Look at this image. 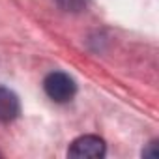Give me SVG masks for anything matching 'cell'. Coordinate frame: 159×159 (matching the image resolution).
I'll list each match as a JSON object with an SVG mask.
<instances>
[{
  "instance_id": "1",
  "label": "cell",
  "mask_w": 159,
  "mask_h": 159,
  "mask_svg": "<svg viewBox=\"0 0 159 159\" xmlns=\"http://www.w3.org/2000/svg\"><path fill=\"white\" fill-rule=\"evenodd\" d=\"M43 88H45V94L54 103H67L77 94V84L73 81V77H69L64 71L49 73L43 81Z\"/></svg>"
},
{
  "instance_id": "2",
  "label": "cell",
  "mask_w": 159,
  "mask_h": 159,
  "mask_svg": "<svg viewBox=\"0 0 159 159\" xmlns=\"http://www.w3.org/2000/svg\"><path fill=\"white\" fill-rule=\"evenodd\" d=\"M107 152L105 140L96 137V135H83L71 142L67 155L69 157H90V159H99Z\"/></svg>"
},
{
  "instance_id": "3",
  "label": "cell",
  "mask_w": 159,
  "mask_h": 159,
  "mask_svg": "<svg viewBox=\"0 0 159 159\" xmlns=\"http://www.w3.org/2000/svg\"><path fill=\"white\" fill-rule=\"evenodd\" d=\"M19 112H21V103L17 94L6 86H0V122L2 124L13 122L19 116Z\"/></svg>"
},
{
  "instance_id": "4",
  "label": "cell",
  "mask_w": 159,
  "mask_h": 159,
  "mask_svg": "<svg viewBox=\"0 0 159 159\" xmlns=\"http://www.w3.org/2000/svg\"><path fill=\"white\" fill-rule=\"evenodd\" d=\"M58 4V8H62L64 11H71V13H77V11H83L90 0H54Z\"/></svg>"
},
{
  "instance_id": "5",
  "label": "cell",
  "mask_w": 159,
  "mask_h": 159,
  "mask_svg": "<svg viewBox=\"0 0 159 159\" xmlns=\"http://www.w3.org/2000/svg\"><path fill=\"white\" fill-rule=\"evenodd\" d=\"M142 155H144V157H157V155H159V150H157V140L150 142L148 150H144V152H142Z\"/></svg>"
}]
</instances>
